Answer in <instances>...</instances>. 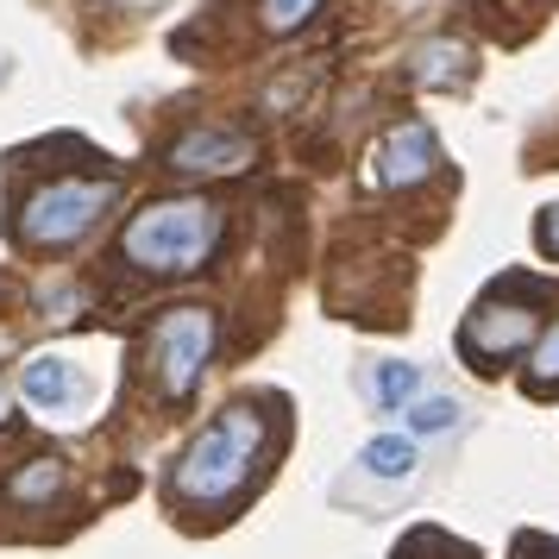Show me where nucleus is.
Listing matches in <instances>:
<instances>
[{"mask_svg":"<svg viewBox=\"0 0 559 559\" xmlns=\"http://www.w3.org/2000/svg\"><path fill=\"white\" fill-rule=\"evenodd\" d=\"M114 202H120V182L114 177H57L20 207V239H26V246H45V252L76 246V239L95 233V221H102Z\"/></svg>","mask_w":559,"mask_h":559,"instance_id":"obj_3","label":"nucleus"},{"mask_svg":"<svg viewBox=\"0 0 559 559\" xmlns=\"http://www.w3.org/2000/svg\"><path fill=\"white\" fill-rule=\"evenodd\" d=\"M0 415H7V390H0Z\"/></svg>","mask_w":559,"mask_h":559,"instance_id":"obj_17","label":"nucleus"},{"mask_svg":"<svg viewBox=\"0 0 559 559\" xmlns=\"http://www.w3.org/2000/svg\"><path fill=\"white\" fill-rule=\"evenodd\" d=\"M164 164L182 170V177H227V170H246V164H252V145H246L239 132L195 127V132H182L177 145L164 152Z\"/></svg>","mask_w":559,"mask_h":559,"instance_id":"obj_7","label":"nucleus"},{"mask_svg":"<svg viewBox=\"0 0 559 559\" xmlns=\"http://www.w3.org/2000/svg\"><path fill=\"white\" fill-rule=\"evenodd\" d=\"M358 465L383 484H403L408 472H415V440H408V433H378V440H365Z\"/></svg>","mask_w":559,"mask_h":559,"instance_id":"obj_10","label":"nucleus"},{"mask_svg":"<svg viewBox=\"0 0 559 559\" xmlns=\"http://www.w3.org/2000/svg\"><path fill=\"white\" fill-rule=\"evenodd\" d=\"M371 396H378L383 408H408L415 396H421V371H415V365H403V358H390V365H378V371H371Z\"/></svg>","mask_w":559,"mask_h":559,"instance_id":"obj_12","label":"nucleus"},{"mask_svg":"<svg viewBox=\"0 0 559 559\" xmlns=\"http://www.w3.org/2000/svg\"><path fill=\"white\" fill-rule=\"evenodd\" d=\"M221 233H227V207L207 202V195H164L145 202L120 233V258L145 277H189L202 271L207 258L221 252Z\"/></svg>","mask_w":559,"mask_h":559,"instance_id":"obj_1","label":"nucleus"},{"mask_svg":"<svg viewBox=\"0 0 559 559\" xmlns=\"http://www.w3.org/2000/svg\"><path fill=\"white\" fill-rule=\"evenodd\" d=\"M403 415H408V440H433V433L459 428V403L453 396H415Z\"/></svg>","mask_w":559,"mask_h":559,"instance_id":"obj_13","label":"nucleus"},{"mask_svg":"<svg viewBox=\"0 0 559 559\" xmlns=\"http://www.w3.org/2000/svg\"><path fill=\"white\" fill-rule=\"evenodd\" d=\"M214 333L221 328H214L207 308H170V314L152 328V365H157V383H164L170 403L195 396L207 358H214Z\"/></svg>","mask_w":559,"mask_h":559,"instance_id":"obj_4","label":"nucleus"},{"mask_svg":"<svg viewBox=\"0 0 559 559\" xmlns=\"http://www.w3.org/2000/svg\"><path fill=\"white\" fill-rule=\"evenodd\" d=\"M528 340H534V308H478L465 321V333H459V346L472 358H509Z\"/></svg>","mask_w":559,"mask_h":559,"instance_id":"obj_8","label":"nucleus"},{"mask_svg":"<svg viewBox=\"0 0 559 559\" xmlns=\"http://www.w3.org/2000/svg\"><path fill=\"white\" fill-rule=\"evenodd\" d=\"M258 447H264V421L252 408H221L177 459V490L189 503H221L252 478Z\"/></svg>","mask_w":559,"mask_h":559,"instance_id":"obj_2","label":"nucleus"},{"mask_svg":"<svg viewBox=\"0 0 559 559\" xmlns=\"http://www.w3.org/2000/svg\"><path fill=\"white\" fill-rule=\"evenodd\" d=\"M465 76H472V51L453 45V38H433V45L415 51V82H421V88H453V82H465Z\"/></svg>","mask_w":559,"mask_h":559,"instance_id":"obj_9","label":"nucleus"},{"mask_svg":"<svg viewBox=\"0 0 559 559\" xmlns=\"http://www.w3.org/2000/svg\"><path fill=\"white\" fill-rule=\"evenodd\" d=\"M534 390H554L559 383V321L547 333H540V346H534V371H528Z\"/></svg>","mask_w":559,"mask_h":559,"instance_id":"obj_15","label":"nucleus"},{"mask_svg":"<svg viewBox=\"0 0 559 559\" xmlns=\"http://www.w3.org/2000/svg\"><path fill=\"white\" fill-rule=\"evenodd\" d=\"M314 13H321V0H258L264 32H296V26H308Z\"/></svg>","mask_w":559,"mask_h":559,"instance_id":"obj_14","label":"nucleus"},{"mask_svg":"<svg viewBox=\"0 0 559 559\" xmlns=\"http://www.w3.org/2000/svg\"><path fill=\"white\" fill-rule=\"evenodd\" d=\"M534 239H540V252H547V258H559V207H547V214H540Z\"/></svg>","mask_w":559,"mask_h":559,"instance_id":"obj_16","label":"nucleus"},{"mask_svg":"<svg viewBox=\"0 0 559 559\" xmlns=\"http://www.w3.org/2000/svg\"><path fill=\"white\" fill-rule=\"evenodd\" d=\"M20 396L32 403L38 421H51V428H82L88 421V408H95V378H88V365L70 353H32L20 365Z\"/></svg>","mask_w":559,"mask_h":559,"instance_id":"obj_5","label":"nucleus"},{"mask_svg":"<svg viewBox=\"0 0 559 559\" xmlns=\"http://www.w3.org/2000/svg\"><path fill=\"white\" fill-rule=\"evenodd\" d=\"M63 478H70V472H63L57 459H32L26 472L7 478V497H13V503H51L57 490H63Z\"/></svg>","mask_w":559,"mask_h":559,"instance_id":"obj_11","label":"nucleus"},{"mask_svg":"<svg viewBox=\"0 0 559 559\" xmlns=\"http://www.w3.org/2000/svg\"><path fill=\"white\" fill-rule=\"evenodd\" d=\"M433 164H440V145H433V132L421 120H408V127H390L371 145L365 157V182L371 189H415V182L433 177Z\"/></svg>","mask_w":559,"mask_h":559,"instance_id":"obj_6","label":"nucleus"}]
</instances>
